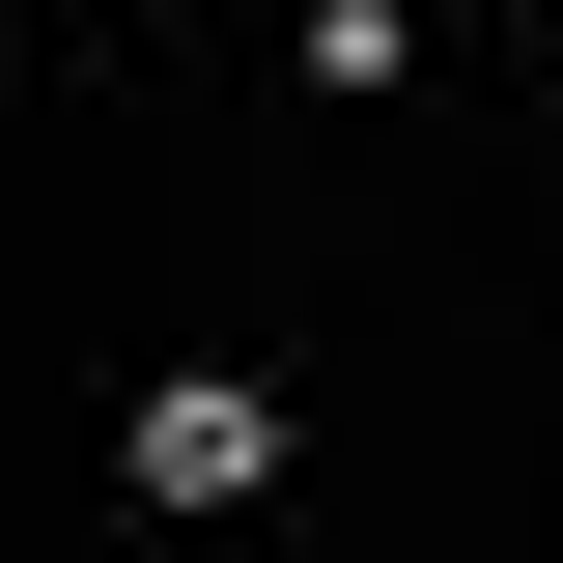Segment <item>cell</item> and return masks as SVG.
<instances>
[{
  "label": "cell",
  "mask_w": 563,
  "mask_h": 563,
  "mask_svg": "<svg viewBox=\"0 0 563 563\" xmlns=\"http://www.w3.org/2000/svg\"><path fill=\"white\" fill-rule=\"evenodd\" d=\"M282 479V395L254 366H169V395H141V507H254Z\"/></svg>",
  "instance_id": "1"
}]
</instances>
